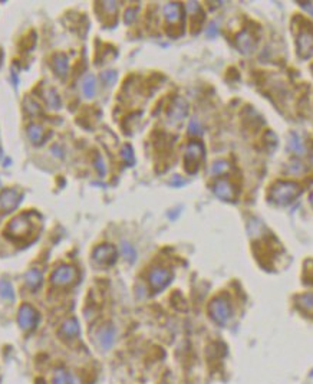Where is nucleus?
Returning <instances> with one entry per match:
<instances>
[{"label": "nucleus", "mask_w": 313, "mask_h": 384, "mask_svg": "<svg viewBox=\"0 0 313 384\" xmlns=\"http://www.w3.org/2000/svg\"><path fill=\"white\" fill-rule=\"evenodd\" d=\"M164 16L168 25H180L183 22V6L180 3H167L164 6Z\"/></svg>", "instance_id": "f8f14e48"}, {"label": "nucleus", "mask_w": 313, "mask_h": 384, "mask_svg": "<svg viewBox=\"0 0 313 384\" xmlns=\"http://www.w3.org/2000/svg\"><path fill=\"white\" fill-rule=\"evenodd\" d=\"M204 159V146L199 141H193L190 143L186 151V157H184V166H186V172L188 174H194L199 172L200 169V163Z\"/></svg>", "instance_id": "7ed1b4c3"}, {"label": "nucleus", "mask_w": 313, "mask_h": 384, "mask_svg": "<svg viewBox=\"0 0 313 384\" xmlns=\"http://www.w3.org/2000/svg\"><path fill=\"white\" fill-rule=\"evenodd\" d=\"M115 338H116V330L112 324L102 325L97 333V343L101 350H104V351H108L113 347Z\"/></svg>", "instance_id": "9d476101"}, {"label": "nucleus", "mask_w": 313, "mask_h": 384, "mask_svg": "<svg viewBox=\"0 0 313 384\" xmlns=\"http://www.w3.org/2000/svg\"><path fill=\"white\" fill-rule=\"evenodd\" d=\"M135 16H137V9H128L125 12V17H124L126 25H131L135 20Z\"/></svg>", "instance_id": "7c9ffc66"}, {"label": "nucleus", "mask_w": 313, "mask_h": 384, "mask_svg": "<svg viewBox=\"0 0 313 384\" xmlns=\"http://www.w3.org/2000/svg\"><path fill=\"white\" fill-rule=\"evenodd\" d=\"M207 36H210V37H214V36H217V33H218V27H217V23L215 22H211L210 23V26L207 27Z\"/></svg>", "instance_id": "2f4dec72"}, {"label": "nucleus", "mask_w": 313, "mask_h": 384, "mask_svg": "<svg viewBox=\"0 0 313 384\" xmlns=\"http://www.w3.org/2000/svg\"><path fill=\"white\" fill-rule=\"evenodd\" d=\"M79 333H81V327H79V322L76 318L66 320L61 327V334L66 338H75Z\"/></svg>", "instance_id": "f3484780"}, {"label": "nucleus", "mask_w": 313, "mask_h": 384, "mask_svg": "<svg viewBox=\"0 0 313 384\" xmlns=\"http://www.w3.org/2000/svg\"><path fill=\"white\" fill-rule=\"evenodd\" d=\"M312 72H313V65H312Z\"/></svg>", "instance_id": "4c0bfd02"}, {"label": "nucleus", "mask_w": 313, "mask_h": 384, "mask_svg": "<svg viewBox=\"0 0 313 384\" xmlns=\"http://www.w3.org/2000/svg\"><path fill=\"white\" fill-rule=\"evenodd\" d=\"M296 48H298V55L302 59H308L313 55V27L306 26L302 27V30L298 33L296 39Z\"/></svg>", "instance_id": "39448f33"}, {"label": "nucleus", "mask_w": 313, "mask_h": 384, "mask_svg": "<svg viewBox=\"0 0 313 384\" xmlns=\"http://www.w3.org/2000/svg\"><path fill=\"white\" fill-rule=\"evenodd\" d=\"M309 198H311V203H312V206H313V192H312V193H311V197H309Z\"/></svg>", "instance_id": "c9c22d12"}, {"label": "nucleus", "mask_w": 313, "mask_h": 384, "mask_svg": "<svg viewBox=\"0 0 313 384\" xmlns=\"http://www.w3.org/2000/svg\"><path fill=\"white\" fill-rule=\"evenodd\" d=\"M27 137H29V140H30L33 144L39 146V144L43 141V137H45V130H43V127L39 124L29 125V128H27Z\"/></svg>", "instance_id": "6ab92c4d"}, {"label": "nucleus", "mask_w": 313, "mask_h": 384, "mask_svg": "<svg viewBox=\"0 0 313 384\" xmlns=\"http://www.w3.org/2000/svg\"><path fill=\"white\" fill-rule=\"evenodd\" d=\"M92 258L94 260L101 265V266H111L116 262L118 258V250L115 246L109 245V243H104L94 249L92 252Z\"/></svg>", "instance_id": "6e6552de"}, {"label": "nucleus", "mask_w": 313, "mask_h": 384, "mask_svg": "<svg viewBox=\"0 0 313 384\" xmlns=\"http://www.w3.org/2000/svg\"><path fill=\"white\" fill-rule=\"evenodd\" d=\"M187 102L183 98H177L174 105L171 107V110L168 112V120H170L171 124H178V123H181V121L187 117Z\"/></svg>", "instance_id": "ddd939ff"}, {"label": "nucleus", "mask_w": 313, "mask_h": 384, "mask_svg": "<svg viewBox=\"0 0 313 384\" xmlns=\"http://www.w3.org/2000/svg\"><path fill=\"white\" fill-rule=\"evenodd\" d=\"M209 314L217 325H225L231 317V307L228 299L224 297H217L211 299L209 305Z\"/></svg>", "instance_id": "f03ea898"}, {"label": "nucleus", "mask_w": 313, "mask_h": 384, "mask_svg": "<svg viewBox=\"0 0 313 384\" xmlns=\"http://www.w3.org/2000/svg\"><path fill=\"white\" fill-rule=\"evenodd\" d=\"M188 133L193 134V136H201L203 134V128H201V124L199 120H191L190 124H188Z\"/></svg>", "instance_id": "c756f323"}, {"label": "nucleus", "mask_w": 313, "mask_h": 384, "mask_svg": "<svg viewBox=\"0 0 313 384\" xmlns=\"http://www.w3.org/2000/svg\"><path fill=\"white\" fill-rule=\"evenodd\" d=\"M213 190L214 193H215V196L218 198H221V200H224V201H234V198H236V190H234V187H233V185H231L228 180H225V179L217 180V182L214 183Z\"/></svg>", "instance_id": "9b49d317"}, {"label": "nucleus", "mask_w": 313, "mask_h": 384, "mask_svg": "<svg viewBox=\"0 0 313 384\" xmlns=\"http://www.w3.org/2000/svg\"><path fill=\"white\" fill-rule=\"evenodd\" d=\"M171 281H173V273L170 272L168 269H165V268L155 266L148 273V282H150L151 291L154 294L161 292L163 289H165L167 286L171 284Z\"/></svg>", "instance_id": "20e7f679"}, {"label": "nucleus", "mask_w": 313, "mask_h": 384, "mask_svg": "<svg viewBox=\"0 0 313 384\" xmlns=\"http://www.w3.org/2000/svg\"><path fill=\"white\" fill-rule=\"evenodd\" d=\"M46 101H48V104H49L50 107H53V108H58L59 105H61V99L58 97V94H56V91H53V89H49L46 94Z\"/></svg>", "instance_id": "cd10ccee"}, {"label": "nucleus", "mask_w": 313, "mask_h": 384, "mask_svg": "<svg viewBox=\"0 0 313 384\" xmlns=\"http://www.w3.org/2000/svg\"><path fill=\"white\" fill-rule=\"evenodd\" d=\"M104 7L108 9L109 12H115V10H116V3H115V1H105V3H104Z\"/></svg>", "instance_id": "f704fd0d"}, {"label": "nucleus", "mask_w": 313, "mask_h": 384, "mask_svg": "<svg viewBox=\"0 0 313 384\" xmlns=\"http://www.w3.org/2000/svg\"><path fill=\"white\" fill-rule=\"evenodd\" d=\"M17 324L23 331H30L39 324V312L32 305L23 304L17 312Z\"/></svg>", "instance_id": "0eeeda50"}, {"label": "nucleus", "mask_w": 313, "mask_h": 384, "mask_svg": "<svg viewBox=\"0 0 313 384\" xmlns=\"http://www.w3.org/2000/svg\"><path fill=\"white\" fill-rule=\"evenodd\" d=\"M289 149L292 150L293 153L299 154V156L305 154L306 147H305V143H303L302 137L298 133H292L289 137Z\"/></svg>", "instance_id": "412c9836"}, {"label": "nucleus", "mask_w": 313, "mask_h": 384, "mask_svg": "<svg viewBox=\"0 0 313 384\" xmlns=\"http://www.w3.org/2000/svg\"><path fill=\"white\" fill-rule=\"evenodd\" d=\"M302 193V187L296 182H277L272 187L269 198L279 206H286L292 203Z\"/></svg>", "instance_id": "f257e3e1"}, {"label": "nucleus", "mask_w": 313, "mask_h": 384, "mask_svg": "<svg viewBox=\"0 0 313 384\" xmlns=\"http://www.w3.org/2000/svg\"><path fill=\"white\" fill-rule=\"evenodd\" d=\"M312 164H313V154H312Z\"/></svg>", "instance_id": "e433bc0d"}, {"label": "nucleus", "mask_w": 313, "mask_h": 384, "mask_svg": "<svg viewBox=\"0 0 313 384\" xmlns=\"http://www.w3.org/2000/svg\"><path fill=\"white\" fill-rule=\"evenodd\" d=\"M121 252H122V256H124L125 260H128L129 263L135 262V259H137V250H135V248H134L131 243H128V242H122V243H121Z\"/></svg>", "instance_id": "b1692460"}, {"label": "nucleus", "mask_w": 313, "mask_h": 384, "mask_svg": "<svg viewBox=\"0 0 313 384\" xmlns=\"http://www.w3.org/2000/svg\"><path fill=\"white\" fill-rule=\"evenodd\" d=\"M29 216L30 214H20V216L14 217L7 227L9 236H12L13 239H20V237L29 235L33 227L32 222L29 220Z\"/></svg>", "instance_id": "1a4fd4ad"}, {"label": "nucleus", "mask_w": 313, "mask_h": 384, "mask_svg": "<svg viewBox=\"0 0 313 384\" xmlns=\"http://www.w3.org/2000/svg\"><path fill=\"white\" fill-rule=\"evenodd\" d=\"M301 6L305 9V10H308V12L311 13V14L313 16V3H311V1H302Z\"/></svg>", "instance_id": "72a5a7b5"}, {"label": "nucleus", "mask_w": 313, "mask_h": 384, "mask_svg": "<svg viewBox=\"0 0 313 384\" xmlns=\"http://www.w3.org/2000/svg\"><path fill=\"white\" fill-rule=\"evenodd\" d=\"M0 297L9 299V301L14 299V292H13V286L10 282H7V281L0 282Z\"/></svg>", "instance_id": "393cba45"}, {"label": "nucleus", "mask_w": 313, "mask_h": 384, "mask_svg": "<svg viewBox=\"0 0 313 384\" xmlns=\"http://www.w3.org/2000/svg\"><path fill=\"white\" fill-rule=\"evenodd\" d=\"M122 159L125 161L128 166H134L135 163V156H134V150L129 144H125L122 147Z\"/></svg>", "instance_id": "a878e982"}, {"label": "nucleus", "mask_w": 313, "mask_h": 384, "mask_svg": "<svg viewBox=\"0 0 313 384\" xmlns=\"http://www.w3.org/2000/svg\"><path fill=\"white\" fill-rule=\"evenodd\" d=\"M298 305L302 311L308 312V314H313V292H306L302 294L298 297Z\"/></svg>", "instance_id": "5701e85b"}, {"label": "nucleus", "mask_w": 313, "mask_h": 384, "mask_svg": "<svg viewBox=\"0 0 313 384\" xmlns=\"http://www.w3.org/2000/svg\"><path fill=\"white\" fill-rule=\"evenodd\" d=\"M78 271L71 265H61L58 266L50 276L52 284L56 286H69L76 282Z\"/></svg>", "instance_id": "423d86ee"}, {"label": "nucleus", "mask_w": 313, "mask_h": 384, "mask_svg": "<svg viewBox=\"0 0 313 384\" xmlns=\"http://www.w3.org/2000/svg\"><path fill=\"white\" fill-rule=\"evenodd\" d=\"M19 203H20V196L14 190H4L0 194V207L4 211H10L13 209H16Z\"/></svg>", "instance_id": "4468645a"}, {"label": "nucleus", "mask_w": 313, "mask_h": 384, "mask_svg": "<svg viewBox=\"0 0 313 384\" xmlns=\"http://www.w3.org/2000/svg\"><path fill=\"white\" fill-rule=\"evenodd\" d=\"M101 79H102V82L105 84V85H112L113 82L116 81V72L115 71H105V72H102L101 74Z\"/></svg>", "instance_id": "c85d7f7f"}, {"label": "nucleus", "mask_w": 313, "mask_h": 384, "mask_svg": "<svg viewBox=\"0 0 313 384\" xmlns=\"http://www.w3.org/2000/svg\"><path fill=\"white\" fill-rule=\"evenodd\" d=\"M230 169V164H228V161L225 160H218L213 163V166H211V173L213 174H224L227 170Z\"/></svg>", "instance_id": "bb28decb"}, {"label": "nucleus", "mask_w": 313, "mask_h": 384, "mask_svg": "<svg viewBox=\"0 0 313 384\" xmlns=\"http://www.w3.org/2000/svg\"><path fill=\"white\" fill-rule=\"evenodd\" d=\"M68 66H69V61H68V56L65 53H58L55 55L53 58V69L55 72L59 75V76H66L68 74Z\"/></svg>", "instance_id": "a211bd4d"}, {"label": "nucleus", "mask_w": 313, "mask_h": 384, "mask_svg": "<svg viewBox=\"0 0 313 384\" xmlns=\"http://www.w3.org/2000/svg\"><path fill=\"white\" fill-rule=\"evenodd\" d=\"M25 284L30 291H38L43 284V275L39 269H30L25 275Z\"/></svg>", "instance_id": "2eb2a0df"}, {"label": "nucleus", "mask_w": 313, "mask_h": 384, "mask_svg": "<svg viewBox=\"0 0 313 384\" xmlns=\"http://www.w3.org/2000/svg\"><path fill=\"white\" fill-rule=\"evenodd\" d=\"M82 92L87 98H92L97 92V79L94 75H87L82 81Z\"/></svg>", "instance_id": "aec40b11"}, {"label": "nucleus", "mask_w": 313, "mask_h": 384, "mask_svg": "<svg viewBox=\"0 0 313 384\" xmlns=\"http://www.w3.org/2000/svg\"><path fill=\"white\" fill-rule=\"evenodd\" d=\"M52 384H74V376L66 369H58L53 373Z\"/></svg>", "instance_id": "4be33fe9"}, {"label": "nucleus", "mask_w": 313, "mask_h": 384, "mask_svg": "<svg viewBox=\"0 0 313 384\" xmlns=\"http://www.w3.org/2000/svg\"><path fill=\"white\" fill-rule=\"evenodd\" d=\"M236 46L241 53H250L254 48V39L250 36L249 32H241L236 37Z\"/></svg>", "instance_id": "dca6fc26"}, {"label": "nucleus", "mask_w": 313, "mask_h": 384, "mask_svg": "<svg viewBox=\"0 0 313 384\" xmlns=\"http://www.w3.org/2000/svg\"><path fill=\"white\" fill-rule=\"evenodd\" d=\"M97 169H98V172H100L101 176H104L105 174V166H104V161H102V159L101 157H98V160H97Z\"/></svg>", "instance_id": "473e14b6"}]
</instances>
